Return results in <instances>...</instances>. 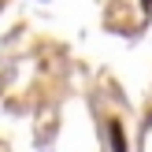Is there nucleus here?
<instances>
[{
  "instance_id": "1",
  "label": "nucleus",
  "mask_w": 152,
  "mask_h": 152,
  "mask_svg": "<svg viewBox=\"0 0 152 152\" xmlns=\"http://www.w3.org/2000/svg\"><path fill=\"white\" fill-rule=\"evenodd\" d=\"M108 137H111V148H115V152H126V145H123V130H119V123H111Z\"/></svg>"
},
{
  "instance_id": "2",
  "label": "nucleus",
  "mask_w": 152,
  "mask_h": 152,
  "mask_svg": "<svg viewBox=\"0 0 152 152\" xmlns=\"http://www.w3.org/2000/svg\"><path fill=\"white\" fill-rule=\"evenodd\" d=\"M145 7H152V0H145Z\"/></svg>"
}]
</instances>
